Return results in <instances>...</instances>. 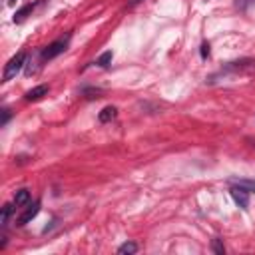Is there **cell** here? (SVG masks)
Wrapping results in <instances>:
<instances>
[{
  "label": "cell",
  "mask_w": 255,
  "mask_h": 255,
  "mask_svg": "<svg viewBox=\"0 0 255 255\" xmlns=\"http://www.w3.org/2000/svg\"><path fill=\"white\" fill-rule=\"evenodd\" d=\"M112 58H114V54H112V50H108V52H104V54L96 60V64H98L100 68H108V66L112 64Z\"/></svg>",
  "instance_id": "obj_12"
},
{
  "label": "cell",
  "mask_w": 255,
  "mask_h": 255,
  "mask_svg": "<svg viewBox=\"0 0 255 255\" xmlns=\"http://www.w3.org/2000/svg\"><path fill=\"white\" fill-rule=\"evenodd\" d=\"M201 58H203V60L209 58V44H207V42L201 44Z\"/></svg>",
  "instance_id": "obj_15"
},
{
  "label": "cell",
  "mask_w": 255,
  "mask_h": 255,
  "mask_svg": "<svg viewBox=\"0 0 255 255\" xmlns=\"http://www.w3.org/2000/svg\"><path fill=\"white\" fill-rule=\"evenodd\" d=\"M10 120V110L8 108H2V122H0V126H6Z\"/></svg>",
  "instance_id": "obj_14"
},
{
  "label": "cell",
  "mask_w": 255,
  "mask_h": 255,
  "mask_svg": "<svg viewBox=\"0 0 255 255\" xmlns=\"http://www.w3.org/2000/svg\"><path fill=\"white\" fill-rule=\"evenodd\" d=\"M213 251H215V253H219V255H223V253H225V247L221 245V241H219V239H213Z\"/></svg>",
  "instance_id": "obj_13"
},
{
  "label": "cell",
  "mask_w": 255,
  "mask_h": 255,
  "mask_svg": "<svg viewBox=\"0 0 255 255\" xmlns=\"http://www.w3.org/2000/svg\"><path fill=\"white\" fill-rule=\"evenodd\" d=\"M229 184L237 186V188H243L249 193L255 191V180H249V178H229Z\"/></svg>",
  "instance_id": "obj_6"
},
{
  "label": "cell",
  "mask_w": 255,
  "mask_h": 255,
  "mask_svg": "<svg viewBox=\"0 0 255 255\" xmlns=\"http://www.w3.org/2000/svg\"><path fill=\"white\" fill-rule=\"evenodd\" d=\"M68 40H70V36H66V38H62V40H56V42H52L50 46H46V48L42 50V54H40L42 60H52V58L64 54L66 48H68Z\"/></svg>",
  "instance_id": "obj_2"
},
{
  "label": "cell",
  "mask_w": 255,
  "mask_h": 255,
  "mask_svg": "<svg viewBox=\"0 0 255 255\" xmlns=\"http://www.w3.org/2000/svg\"><path fill=\"white\" fill-rule=\"evenodd\" d=\"M30 201V191L28 190H18L16 195H14V205L20 207V205H26Z\"/></svg>",
  "instance_id": "obj_8"
},
{
  "label": "cell",
  "mask_w": 255,
  "mask_h": 255,
  "mask_svg": "<svg viewBox=\"0 0 255 255\" xmlns=\"http://www.w3.org/2000/svg\"><path fill=\"white\" fill-rule=\"evenodd\" d=\"M136 251H138V245H136L134 241H126L124 245L118 247V253H120V255H134Z\"/></svg>",
  "instance_id": "obj_9"
},
{
  "label": "cell",
  "mask_w": 255,
  "mask_h": 255,
  "mask_svg": "<svg viewBox=\"0 0 255 255\" xmlns=\"http://www.w3.org/2000/svg\"><path fill=\"white\" fill-rule=\"evenodd\" d=\"M34 8H36V2H34V4H26L24 8H20V10L14 14V22H22V20H24V18L34 10Z\"/></svg>",
  "instance_id": "obj_10"
},
{
  "label": "cell",
  "mask_w": 255,
  "mask_h": 255,
  "mask_svg": "<svg viewBox=\"0 0 255 255\" xmlns=\"http://www.w3.org/2000/svg\"><path fill=\"white\" fill-rule=\"evenodd\" d=\"M48 86L46 84H40V86H36V88H32V90H28L26 92V96H24V100L26 102H36V100H40V98H44L46 94H48Z\"/></svg>",
  "instance_id": "obj_5"
},
{
  "label": "cell",
  "mask_w": 255,
  "mask_h": 255,
  "mask_svg": "<svg viewBox=\"0 0 255 255\" xmlns=\"http://www.w3.org/2000/svg\"><path fill=\"white\" fill-rule=\"evenodd\" d=\"M38 211H40V201H34L32 205H28V207L24 209V213L16 219V223H18V225H26V223H30V221L38 215Z\"/></svg>",
  "instance_id": "obj_4"
},
{
  "label": "cell",
  "mask_w": 255,
  "mask_h": 255,
  "mask_svg": "<svg viewBox=\"0 0 255 255\" xmlns=\"http://www.w3.org/2000/svg\"><path fill=\"white\" fill-rule=\"evenodd\" d=\"M10 215H12V203H6V205L2 207V213H0V225L6 227V225H8Z\"/></svg>",
  "instance_id": "obj_11"
},
{
  "label": "cell",
  "mask_w": 255,
  "mask_h": 255,
  "mask_svg": "<svg viewBox=\"0 0 255 255\" xmlns=\"http://www.w3.org/2000/svg\"><path fill=\"white\" fill-rule=\"evenodd\" d=\"M8 4H10V6H14V4H16V0H8Z\"/></svg>",
  "instance_id": "obj_17"
},
{
  "label": "cell",
  "mask_w": 255,
  "mask_h": 255,
  "mask_svg": "<svg viewBox=\"0 0 255 255\" xmlns=\"http://www.w3.org/2000/svg\"><path fill=\"white\" fill-rule=\"evenodd\" d=\"M249 4H255V0H237V8H245Z\"/></svg>",
  "instance_id": "obj_16"
},
{
  "label": "cell",
  "mask_w": 255,
  "mask_h": 255,
  "mask_svg": "<svg viewBox=\"0 0 255 255\" xmlns=\"http://www.w3.org/2000/svg\"><path fill=\"white\" fill-rule=\"evenodd\" d=\"M231 197H233V201L241 207V209H247V205H249V191H245L243 188H237V186H231Z\"/></svg>",
  "instance_id": "obj_3"
},
{
  "label": "cell",
  "mask_w": 255,
  "mask_h": 255,
  "mask_svg": "<svg viewBox=\"0 0 255 255\" xmlns=\"http://www.w3.org/2000/svg\"><path fill=\"white\" fill-rule=\"evenodd\" d=\"M116 116H118L116 106H106V108H104V110L98 114V120H100L102 124H108V122H112Z\"/></svg>",
  "instance_id": "obj_7"
},
{
  "label": "cell",
  "mask_w": 255,
  "mask_h": 255,
  "mask_svg": "<svg viewBox=\"0 0 255 255\" xmlns=\"http://www.w3.org/2000/svg\"><path fill=\"white\" fill-rule=\"evenodd\" d=\"M26 64V54L18 52L16 56H12L8 60V64L4 66V74H2V82H10L12 78H16V74L22 70V66Z\"/></svg>",
  "instance_id": "obj_1"
}]
</instances>
